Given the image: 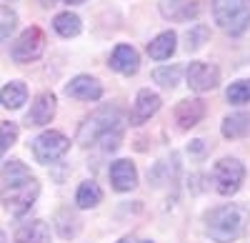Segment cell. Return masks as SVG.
<instances>
[{
    "label": "cell",
    "mask_w": 250,
    "mask_h": 243,
    "mask_svg": "<svg viewBox=\"0 0 250 243\" xmlns=\"http://www.w3.org/2000/svg\"><path fill=\"white\" fill-rule=\"evenodd\" d=\"M40 196V183L23 160H10L0 173V200L13 216L28 213Z\"/></svg>",
    "instance_id": "1"
},
{
    "label": "cell",
    "mask_w": 250,
    "mask_h": 243,
    "mask_svg": "<svg viewBox=\"0 0 250 243\" xmlns=\"http://www.w3.org/2000/svg\"><path fill=\"white\" fill-rule=\"evenodd\" d=\"M125 115L118 106H103L95 113H90L78 128V143L80 146H100L105 153L118 151L123 131H125Z\"/></svg>",
    "instance_id": "2"
},
{
    "label": "cell",
    "mask_w": 250,
    "mask_h": 243,
    "mask_svg": "<svg viewBox=\"0 0 250 243\" xmlns=\"http://www.w3.org/2000/svg\"><path fill=\"white\" fill-rule=\"evenodd\" d=\"M250 223V211L240 203H225L213 208L205 216V231L215 243H233L238 241Z\"/></svg>",
    "instance_id": "3"
},
{
    "label": "cell",
    "mask_w": 250,
    "mask_h": 243,
    "mask_svg": "<svg viewBox=\"0 0 250 243\" xmlns=\"http://www.w3.org/2000/svg\"><path fill=\"white\" fill-rule=\"evenodd\" d=\"M213 18L228 35H243L250 25V0H213Z\"/></svg>",
    "instance_id": "4"
},
{
    "label": "cell",
    "mask_w": 250,
    "mask_h": 243,
    "mask_svg": "<svg viewBox=\"0 0 250 243\" xmlns=\"http://www.w3.org/2000/svg\"><path fill=\"white\" fill-rule=\"evenodd\" d=\"M30 148H33V155H35L38 163L50 166V163H55L58 158H62L68 153L70 138L62 135L60 131H45V133H40L38 138H33Z\"/></svg>",
    "instance_id": "5"
},
{
    "label": "cell",
    "mask_w": 250,
    "mask_h": 243,
    "mask_svg": "<svg viewBox=\"0 0 250 243\" xmlns=\"http://www.w3.org/2000/svg\"><path fill=\"white\" fill-rule=\"evenodd\" d=\"M213 180L220 196H235L245 180V166L238 158H220L213 168Z\"/></svg>",
    "instance_id": "6"
},
{
    "label": "cell",
    "mask_w": 250,
    "mask_h": 243,
    "mask_svg": "<svg viewBox=\"0 0 250 243\" xmlns=\"http://www.w3.org/2000/svg\"><path fill=\"white\" fill-rule=\"evenodd\" d=\"M45 43H48L45 33L33 25V28H28V30H23L18 35V40L13 43L10 55H13L15 63H30V60H38L40 55H43Z\"/></svg>",
    "instance_id": "7"
},
{
    "label": "cell",
    "mask_w": 250,
    "mask_h": 243,
    "mask_svg": "<svg viewBox=\"0 0 250 243\" xmlns=\"http://www.w3.org/2000/svg\"><path fill=\"white\" fill-rule=\"evenodd\" d=\"M185 75H188V86H190L195 93H208L220 83V70L213 63H200V60L188 66Z\"/></svg>",
    "instance_id": "8"
},
{
    "label": "cell",
    "mask_w": 250,
    "mask_h": 243,
    "mask_svg": "<svg viewBox=\"0 0 250 243\" xmlns=\"http://www.w3.org/2000/svg\"><path fill=\"white\" fill-rule=\"evenodd\" d=\"M160 103H163V100H160L158 93L143 88V90L138 93V98H135V103H133V110H130V115H128V123H130V126H143L145 120H150V118L160 110Z\"/></svg>",
    "instance_id": "9"
},
{
    "label": "cell",
    "mask_w": 250,
    "mask_h": 243,
    "mask_svg": "<svg viewBox=\"0 0 250 243\" xmlns=\"http://www.w3.org/2000/svg\"><path fill=\"white\" fill-rule=\"evenodd\" d=\"M55 108H58L55 95L53 93H40L35 98V103L30 106L28 115H25V123L28 126H48L55 118Z\"/></svg>",
    "instance_id": "10"
},
{
    "label": "cell",
    "mask_w": 250,
    "mask_h": 243,
    "mask_svg": "<svg viewBox=\"0 0 250 243\" xmlns=\"http://www.w3.org/2000/svg\"><path fill=\"white\" fill-rule=\"evenodd\" d=\"M110 183L120 193L133 191L138 186V168H135L133 160H125V158L115 160V163L110 166Z\"/></svg>",
    "instance_id": "11"
},
{
    "label": "cell",
    "mask_w": 250,
    "mask_h": 243,
    "mask_svg": "<svg viewBox=\"0 0 250 243\" xmlns=\"http://www.w3.org/2000/svg\"><path fill=\"white\" fill-rule=\"evenodd\" d=\"M203 115H205V103L200 98H185L175 106V120H178V126L183 131L195 128L203 120Z\"/></svg>",
    "instance_id": "12"
},
{
    "label": "cell",
    "mask_w": 250,
    "mask_h": 243,
    "mask_svg": "<svg viewBox=\"0 0 250 243\" xmlns=\"http://www.w3.org/2000/svg\"><path fill=\"white\" fill-rule=\"evenodd\" d=\"M65 95L78 98V100H98L103 95V86L93 75H75L65 86Z\"/></svg>",
    "instance_id": "13"
},
{
    "label": "cell",
    "mask_w": 250,
    "mask_h": 243,
    "mask_svg": "<svg viewBox=\"0 0 250 243\" xmlns=\"http://www.w3.org/2000/svg\"><path fill=\"white\" fill-rule=\"evenodd\" d=\"M110 68L115 73H123V75H135L138 68H140L138 50L130 48V45H118L110 55Z\"/></svg>",
    "instance_id": "14"
},
{
    "label": "cell",
    "mask_w": 250,
    "mask_h": 243,
    "mask_svg": "<svg viewBox=\"0 0 250 243\" xmlns=\"http://www.w3.org/2000/svg\"><path fill=\"white\" fill-rule=\"evenodd\" d=\"M15 243H50V228L45 221H28V223L18 226L15 231Z\"/></svg>",
    "instance_id": "15"
},
{
    "label": "cell",
    "mask_w": 250,
    "mask_h": 243,
    "mask_svg": "<svg viewBox=\"0 0 250 243\" xmlns=\"http://www.w3.org/2000/svg\"><path fill=\"white\" fill-rule=\"evenodd\" d=\"M175 48H178V35L173 30H165L148 43V55L153 60H168L175 53Z\"/></svg>",
    "instance_id": "16"
},
{
    "label": "cell",
    "mask_w": 250,
    "mask_h": 243,
    "mask_svg": "<svg viewBox=\"0 0 250 243\" xmlns=\"http://www.w3.org/2000/svg\"><path fill=\"white\" fill-rule=\"evenodd\" d=\"M25 100H28V88H25L23 80H13V83H8L3 90H0V103H3L5 108H10V110H18Z\"/></svg>",
    "instance_id": "17"
},
{
    "label": "cell",
    "mask_w": 250,
    "mask_h": 243,
    "mask_svg": "<svg viewBox=\"0 0 250 243\" xmlns=\"http://www.w3.org/2000/svg\"><path fill=\"white\" fill-rule=\"evenodd\" d=\"M223 135L225 138H245L250 133V113H233L223 120Z\"/></svg>",
    "instance_id": "18"
},
{
    "label": "cell",
    "mask_w": 250,
    "mask_h": 243,
    "mask_svg": "<svg viewBox=\"0 0 250 243\" xmlns=\"http://www.w3.org/2000/svg\"><path fill=\"white\" fill-rule=\"evenodd\" d=\"M100 200H103V191H100V186L95 183V180H85V183H80V188H78V193H75L78 208H83V211L95 208Z\"/></svg>",
    "instance_id": "19"
},
{
    "label": "cell",
    "mask_w": 250,
    "mask_h": 243,
    "mask_svg": "<svg viewBox=\"0 0 250 243\" xmlns=\"http://www.w3.org/2000/svg\"><path fill=\"white\" fill-rule=\"evenodd\" d=\"M53 28H55V33H58V35H62V38H75V35L80 33L83 23H80V18H78L75 13H70V10H68V13L55 15Z\"/></svg>",
    "instance_id": "20"
},
{
    "label": "cell",
    "mask_w": 250,
    "mask_h": 243,
    "mask_svg": "<svg viewBox=\"0 0 250 243\" xmlns=\"http://www.w3.org/2000/svg\"><path fill=\"white\" fill-rule=\"evenodd\" d=\"M153 80L163 88H175L178 80H180V68L178 66H163L153 70Z\"/></svg>",
    "instance_id": "21"
},
{
    "label": "cell",
    "mask_w": 250,
    "mask_h": 243,
    "mask_svg": "<svg viewBox=\"0 0 250 243\" xmlns=\"http://www.w3.org/2000/svg\"><path fill=\"white\" fill-rule=\"evenodd\" d=\"M225 98H228V103H233V106L250 103V80H238V83H233L228 88Z\"/></svg>",
    "instance_id": "22"
},
{
    "label": "cell",
    "mask_w": 250,
    "mask_h": 243,
    "mask_svg": "<svg viewBox=\"0 0 250 243\" xmlns=\"http://www.w3.org/2000/svg\"><path fill=\"white\" fill-rule=\"evenodd\" d=\"M15 140H18V126L13 120H3V123H0V158L10 151V146Z\"/></svg>",
    "instance_id": "23"
},
{
    "label": "cell",
    "mask_w": 250,
    "mask_h": 243,
    "mask_svg": "<svg viewBox=\"0 0 250 243\" xmlns=\"http://www.w3.org/2000/svg\"><path fill=\"white\" fill-rule=\"evenodd\" d=\"M15 25H18V13L8 5H0V43H3L5 38H10Z\"/></svg>",
    "instance_id": "24"
},
{
    "label": "cell",
    "mask_w": 250,
    "mask_h": 243,
    "mask_svg": "<svg viewBox=\"0 0 250 243\" xmlns=\"http://www.w3.org/2000/svg\"><path fill=\"white\" fill-rule=\"evenodd\" d=\"M55 221H58V231H60V236L62 238H70V236H75L78 233V221H75V216L65 208V211H60L58 216H55Z\"/></svg>",
    "instance_id": "25"
},
{
    "label": "cell",
    "mask_w": 250,
    "mask_h": 243,
    "mask_svg": "<svg viewBox=\"0 0 250 243\" xmlns=\"http://www.w3.org/2000/svg\"><path fill=\"white\" fill-rule=\"evenodd\" d=\"M185 48L190 50V53H195V50H200L203 45H205V40H208V28L205 25H195V28H190L188 30V35H185Z\"/></svg>",
    "instance_id": "26"
},
{
    "label": "cell",
    "mask_w": 250,
    "mask_h": 243,
    "mask_svg": "<svg viewBox=\"0 0 250 243\" xmlns=\"http://www.w3.org/2000/svg\"><path fill=\"white\" fill-rule=\"evenodd\" d=\"M118 243H135V241H133V238H130V236H125V238H120V241H118Z\"/></svg>",
    "instance_id": "27"
},
{
    "label": "cell",
    "mask_w": 250,
    "mask_h": 243,
    "mask_svg": "<svg viewBox=\"0 0 250 243\" xmlns=\"http://www.w3.org/2000/svg\"><path fill=\"white\" fill-rule=\"evenodd\" d=\"M62 3H70V5H78V3H85V0H62Z\"/></svg>",
    "instance_id": "28"
},
{
    "label": "cell",
    "mask_w": 250,
    "mask_h": 243,
    "mask_svg": "<svg viewBox=\"0 0 250 243\" xmlns=\"http://www.w3.org/2000/svg\"><path fill=\"white\" fill-rule=\"evenodd\" d=\"M0 243H8V241H5V233H3V231H0Z\"/></svg>",
    "instance_id": "29"
},
{
    "label": "cell",
    "mask_w": 250,
    "mask_h": 243,
    "mask_svg": "<svg viewBox=\"0 0 250 243\" xmlns=\"http://www.w3.org/2000/svg\"><path fill=\"white\" fill-rule=\"evenodd\" d=\"M140 243H153V241H140Z\"/></svg>",
    "instance_id": "30"
}]
</instances>
